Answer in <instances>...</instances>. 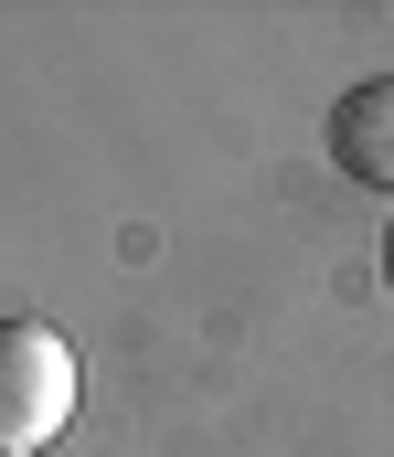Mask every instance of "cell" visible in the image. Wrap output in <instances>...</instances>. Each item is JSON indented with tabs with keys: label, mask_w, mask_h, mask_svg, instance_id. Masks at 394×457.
<instances>
[{
	"label": "cell",
	"mask_w": 394,
	"mask_h": 457,
	"mask_svg": "<svg viewBox=\"0 0 394 457\" xmlns=\"http://www.w3.org/2000/svg\"><path fill=\"white\" fill-rule=\"evenodd\" d=\"M75 415V351L54 320H0V457H32Z\"/></svg>",
	"instance_id": "6da1fadb"
},
{
	"label": "cell",
	"mask_w": 394,
	"mask_h": 457,
	"mask_svg": "<svg viewBox=\"0 0 394 457\" xmlns=\"http://www.w3.org/2000/svg\"><path fill=\"white\" fill-rule=\"evenodd\" d=\"M331 160H341V181H363V192H394V75L352 86V96L331 107Z\"/></svg>",
	"instance_id": "7a4b0ae2"
},
{
	"label": "cell",
	"mask_w": 394,
	"mask_h": 457,
	"mask_svg": "<svg viewBox=\"0 0 394 457\" xmlns=\"http://www.w3.org/2000/svg\"><path fill=\"white\" fill-rule=\"evenodd\" d=\"M384 287H394V213H384Z\"/></svg>",
	"instance_id": "3957f363"
}]
</instances>
